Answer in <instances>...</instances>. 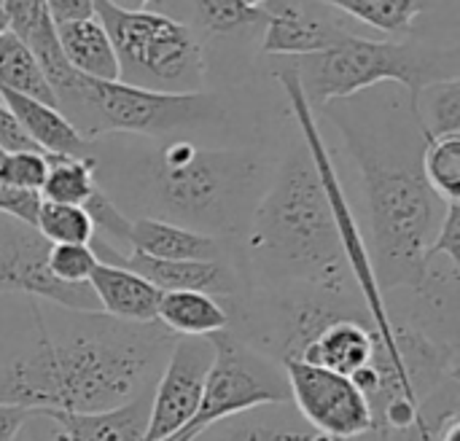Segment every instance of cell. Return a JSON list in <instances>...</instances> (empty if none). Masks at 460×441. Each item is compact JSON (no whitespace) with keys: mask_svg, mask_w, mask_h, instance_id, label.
I'll list each match as a JSON object with an SVG mask.
<instances>
[{"mask_svg":"<svg viewBox=\"0 0 460 441\" xmlns=\"http://www.w3.org/2000/svg\"><path fill=\"white\" fill-rule=\"evenodd\" d=\"M383 35H407L418 13L423 11V0H321Z\"/></svg>","mask_w":460,"mask_h":441,"instance_id":"obj_26","label":"cell"},{"mask_svg":"<svg viewBox=\"0 0 460 441\" xmlns=\"http://www.w3.org/2000/svg\"><path fill=\"white\" fill-rule=\"evenodd\" d=\"M151 393L132 399L124 407L102 412H46L62 441H143L148 426Z\"/></svg>","mask_w":460,"mask_h":441,"instance_id":"obj_19","label":"cell"},{"mask_svg":"<svg viewBox=\"0 0 460 441\" xmlns=\"http://www.w3.org/2000/svg\"><path fill=\"white\" fill-rule=\"evenodd\" d=\"M240 240V264L251 286L358 294L326 189L302 140L272 172Z\"/></svg>","mask_w":460,"mask_h":441,"instance_id":"obj_3","label":"cell"},{"mask_svg":"<svg viewBox=\"0 0 460 441\" xmlns=\"http://www.w3.org/2000/svg\"><path fill=\"white\" fill-rule=\"evenodd\" d=\"M0 86L24 97H32L46 105H57L54 89L46 81L43 67L32 57V51L5 27L0 32Z\"/></svg>","mask_w":460,"mask_h":441,"instance_id":"obj_22","label":"cell"},{"mask_svg":"<svg viewBox=\"0 0 460 441\" xmlns=\"http://www.w3.org/2000/svg\"><path fill=\"white\" fill-rule=\"evenodd\" d=\"M100 191L129 216L170 221L218 240H240L272 172L251 148H205L189 137L124 156L94 154Z\"/></svg>","mask_w":460,"mask_h":441,"instance_id":"obj_2","label":"cell"},{"mask_svg":"<svg viewBox=\"0 0 460 441\" xmlns=\"http://www.w3.org/2000/svg\"><path fill=\"white\" fill-rule=\"evenodd\" d=\"M245 3H248L251 8H261V5H264L267 0H245Z\"/></svg>","mask_w":460,"mask_h":441,"instance_id":"obj_38","label":"cell"},{"mask_svg":"<svg viewBox=\"0 0 460 441\" xmlns=\"http://www.w3.org/2000/svg\"><path fill=\"white\" fill-rule=\"evenodd\" d=\"M43 3H46V11L54 24L94 16V0H43Z\"/></svg>","mask_w":460,"mask_h":441,"instance_id":"obj_34","label":"cell"},{"mask_svg":"<svg viewBox=\"0 0 460 441\" xmlns=\"http://www.w3.org/2000/svg\"><path fill=\"white\" fill-rule=\"evenodd\" d=\"M156 323H162L175 337H213L218 331L232 329L226 304L202 291L162 294Z\"/></svg>","mask_w":460,"mask_h":441,"instance_id":"obj_21","label":"cell"},{"mask_svg":"<svg viewBox=\"0 0 460 441\" xmlns=\"http://www.w3.org/2000/svg\"><path fill=\"white\" fill-rule=\"evenodd\" d=\"M197 19L205 32H234L264 22V8H251L245 0H194Z\"/></svg>","mask_w":460,"mask_h":441,"instance_id":"obj_28","label":"cell"},{"mask_svg":"<svg viewBox=\"0 0 460 441\" xmlns=\"http://www.w3.org/2000/svg\"><path fill=\"white\" fill-rule=\"evenodd\" d=\"M348 151L361 172L364 237L383 294L426 286V251L439 232L447 205L429 189L420 159L380 148V143L334 113ZM361 224V226H364Z\"/></svg>","mask_w":460,"mask_h":441,"instance_id":"obj_4","label":"cell"},{"mask_svg":"<svg viewBox=\"0 0 460 441\" xmlns=\"http://www.w3.org/2000/svg\"><path fill=\"white\" fill-rule=\"evenodd\" d=\"M291 67L296 70L313 110L348 100L383 81L402 84L410 94L412 110L423 89L460 78L456 51L431 49L415 40H372L353 32L321 54L294 57Z\"/></svg>","mask_w":460,"mask_h":441,"instance_id":"obj_5","label":"cell"},{"mask_svg":"<svg viewBox=\"0 0 460 441\" xmlns=\"http://www.w3.org/2000/svg\"><path fill=\"white\" fill-rule=\"evenodd\" d=\"M13 441H62V437H59L57 423L46 412H38L24 423V428Z\"/></svg>","mask_w":460,"mask_h":441,"instance_id":"obj_36","label":"cell"},{"mask_svg":"<svg viewBox=\"0 0 460 441\" xmlns=\"http://www.w3.org/2000/svg\"><path fill=\"white\" fill-rule=\"evenodd\" d=\"M264 40L261 51L270 57H310L337 46L348 30L296 0H267L264 5Z\"/></svg>","mask_w":460,"mask_h":441,"instance_id":"obj_12","label":"cell"},{"mask_svg":"<svg viewBox=\"0 0 460 441\" xmlns=\"http://www.w3.org/2000/svg\"><path fill=\"white\" fill-rule=\"evenodd\" d=\"M375 353V329L369 318H340L329 323L296 361L329 369L342 377H356L369 366Z\"/></svg>","mask_w":460,"mask_h":441,"instance_id":"obj_17","label":"cell"},{"mask_svg":"<svg viewBox=\"0 0 460 441\" xmlns=\"http://www.w3.org/2000/svg\"><path fill=\"white\" fill-rule=\"evenodd\" d=\"M0 151H38L32 146V140L22 132L19 121L13 119V113L3 102V97H0Z\"/></svg>","mask_w":460,"mask_h":441,"instance_id":"obj_33","label":"cell"},{"mask_svg":"<svg viewBox=\"0 0 460 441\" xmlns=\"http://www.w3.org/2000/svg\"><path fill=\"white\" fill-rule=\"evenodd\" d=\"M410 113L423 137L460 135V78L439 81L423 89Z\"/></svg>","mask_w":460,"mask_h":441,"instance_id":"obj_25","label":"cell"},{"mask_svg":"<svg viewBox=\"0 0 460 441\" xmlns=\"http://www.w3.org/2000/svg\"><path fill=\"white\" fill-rule=\"evenodd\" d=\"M57 105L62 116L92 143L105 135H143L167 140L221 116L218 100L205 92L164 94L86 75H75V81L57 94Z\"/></svg>","mask_w":460,"mask_h":441,"instance_id":"obj_6","label":"cell"},{"mask_svg":"<svg viewBox=\"0 0 460 441\" xmlns=\"http://www.w3.org/2000/svg\"><path fill=\"white\" fill-rule=\"evenodd\" d=\"M32 415H38V412L27 410V407H16V404H0V441L16 439Z\"/></svg>","mask_w":460,"mask_h":441,"instance_id":"obj_35","label":"cell"},{"mask_svg":"<svg viewBox=\"0 0 460 441\" xmlns=\"http://www.w3.org/2000/svg\"><path fill=\"white\" fill-rule=\"evenodd\" d=\"M3 13L8 30L32 51L38 65L46 73V81L54 89V97L65 92L75 81V70L67 65L59 40H57V24L51 22L43 0H3Z\"/></svg>","mask_w":460,"mask_h":441,"instance_id":"obj_14","label":"cell"},{"mask_svg":"<svg viewBox=\"0 0 460 441\" xmlns=\"http://www.w3.org/2000/svg\"><path fill=\"white\" fill-rule=\"evenodd\" d=\"M0 3H3V0H0Z\"/></svg>","mask_w":460,"mask_h":441,"instance_id":"obj_40","label":"cell"},{"mask_svg":"<svg viewBox=\"0 0 460 441\" xmlns=\"http://www.w3.org/2000/svg\"><path fill=\"white\" fill-rule=\"evenodd\" d=\"M3 102L11 108L13 119L19 121L22 132L32 140L38 151L46 156H92V140H86L65 116L59 108L38 102L32 97L8 92L0 86Z\"/></svg>","mask_w":460,"mask_h":441,"instance_id":"obj_18","label":"cell"},{"mask_svg":"<svg viewBox=\"0 0 460 441\" xmlns=\"http://www.w3.org/2000/svg\"><path fill=\"white\" fill-rule=\"evenodd\" d=\"M129 251L162 261H232L226 240L159 218H132Z\"/></svg>","mask_w":460,"mask_h":441,"instance_id":"obj_15","label":"cell"},{"mask_svg":"<svg viewBox=\"0 0 460 441\" xmlns=\"http://www.w3.org/2000/svg\"><path fill=\"white\" fill-rule=\"evenodd\" d=\"M94 16L113 43L121 84L164 94L202 92L205 54L189 24L154 11H121L105 0H94Z\"/></svg>","mask_w":460,"mask_h":441,"instance_id":"obj_7","label":"cell"},{"mask_svg":"<svg viewBox=\"0 0 460 441\" xmlns=\"http://www.w3.org/2000/svg\"><path fill=\"white\" fill-rule=\"evenodd\" d=\"M8 24H5V13H3V3H0V32L5 30Z\"/></svg>","mask_w":460,"mask_h":441,"instance_id":"obj_39","label":"cell"},{"mask_svg":"<svg viewBox=\"0 0 460 441\" xmlns=\"http://www.w3.org/2000/svg\"><path fill=\"white\" fill-rule=\"evenodd\" d=\"M420 172L445 205L460 202V135L423 137Z\"/></svg>","mask_w":460,"mask_h":441,"instance_id":"obj_24","label":"cell"},{"mask_svg":"<svg viewBox=\"0 0 460 441\" xmlns=\"http://www.w3.org/2000/svg\"><path fill=\"white\" fill-rule=\"evenodd\" d=\"M208 340L213 345V366L205 380L199 410L186 431L170 441H189L205 426L261 404L291 401L286 369L280 361L245 345L232 334V329L218 331Z\"/></svg>","mask_w":460,"mask_h":441,"instance_id":"obj_8","label":"cell"},{"mask_svg":"<svg viewBox=\"0 0 460 441\" xmlns=\"http://www.w3.org/2000/svg\"><path fill=\"white\" fill-rule=\"evenodd\" d=\"M94 167V156H49V172L40 186V199L81 207L100 189Z\"/></svg>","mask_w":460,"mask_h":441,"instance_id":"obj_23","label":"cell"},{"mask_svg":"<svg viewBox=\"0 0 460 441\" xmlns=\"http://www.w3.org/2000/svg\"><path fill=\"white\" fill-rule=\"evenodd\" d=\"M46 267L59 283L84 286L89 283V275L97 267V256L89 245H49Z\"/></svg>","mask_w":460,"mask_h":441,"instance_id":"obj_31","label":"cell"},{"mask_svg":"<svg viewBox=\"0 0 460 441\" xmlns=\"http://www.w3.org/2000/svg\"><path fill=\"white\" fill-rule=\"evenodd\" d=\"M92 253L102 264L124 267L151 286H156L162 294L167 291H202L210 294L221 302H232L248 291L243 264L240 261H162V259H148L143 253H121L102 243L100 237H92L89 243Z\"/></svg>","mask_w":460,"mask_h":441,"instance_id":"obj_11","label":"cell"},{"mask_svg":"<svg viewBox=\"0 0 460 441\" xmlns=\"http://www.w3.org/2000/svg\"><path fill=\"white\" fill-rule=\"evenodd\" d=\"M92 221L94 237H100L102 243H108L111 248L129 253V232H132V218L119 210L100 189L81 205Z\"/></svg>","mask_w":460,"mask_h":441,"instance_id":"obj_29","label":"cell"},{"mask_svg":"<svg viewBox=\"0 0 460 441\" xmlns=\"http://www.w3.org/2000/svg\"><path fill=\"white\" fill-rule=\"evenodd\" d=\"M111 3L113 8H121V11H146L154 0H105Z\"/></svg>","mask_w":460,"mask_h":441,"instance_id":"obj_37","label":"cell"},{"mask_svg":"<svg viewBox=\"0 0 460 441\" xmlns=\"http://www.w3.org/2000/svg\"><path fill=\"white\" fill-rule=\"evenodd\" d=\"M89 288L100 304V313L108 318H116L124 323L156 321L162 291L124 267L97 261V267L89 275Z\"/></svg>","mask_w":460,"mask_h":441,"instance_id":"obj_16","label":"cell"},{"mask_svg":"<svg viewBox=\"0 0 460 441\" xmlns=\"http://www.w3.org/2000/svg\"><path fill=\"white\" fill-rule=\"evenodd\" d=\"M210 366L213 345L208 337H175L151 391L143 441H170L186 431L199 410Z\"/></svg>","mask_w":460,"mask_h":441,"instance_id":"obj_10","label":"cell"},{"mask_svg":"<svg viewBox=\"0 0 460 441\" xmlns=\"http://www.w3.org/2000/svg\"><path fill=\"white\" fill-rule=\"evenodd\" d=\"M35 229L49 245H89L94 237L86 210L59 202H40Z\"/></svg>","mask_w":460,"mask_h":441,"instance_id":"obj_27","label":"cell"},{"mask_svg":"<svg viewBox=\"0 0 460 441\" xmlns=\"http://www.w3.org/2000/svg\"><path fill=\"white\" fill-rule=\"evenodd\" d=\"M57 40L67 65L78 75L97 81H119V59L97 16L57 24Z\"/></svg>","mask_w":460,"mask_h":441,"instance_id":"obj_20","label":"cell"},{"mask_svg":"<svg viewBox=\"0 0 460 441\" xmlns=\"http://www.w3.org/2000/svg\"><path fill=\"white\" fill-rule=\"evenodd\" d=\"M434 259H447V264L460 272V202L447 205L439 232L426 251V269Z\"/></svg>","mask_w":460,"mask_h":441,"instance_id":"obj_32","label":"cell"},{"mask_svg":"<svg viewBox=\"0 0 460 441\" xmlns=\"http://www.w3.org/2000/svg\"><path fill=\"white\" fill-rule=\"evenodd\" d=\"M189 441H329L315 434L291 401L261 404L205 426Z\"/></svg>","mask_w":460,"mask_h":441,"instance_id":"obj_13","label":"cell"},{"mask_svg":"<svg viewBox=\"0 0 460 441\" xmlns=\"http://www.w3.org/2000/svg\"><path fill=\"white\" fill-rule=\"evenodd\" d=\"M283 369L291 404L315 434L329 441H353L372 431L369 401L350 377L296 358L283 361Z\"/></svg>","mask_w":460,"mask_h":441,"instance_id":"obj_9","label":"cell"},{"mask_svg":"<svg viewBox=\"0 0 460 441\" xmlns=\"http://www.w3.org/2000/svg\"><path fill=\"white\" fill-rule=\"evenodd\" d=\"M49 172V156L40 151H0V183L22 189V191H38Z\"/></svg>","mask_w":460,"mask_h":441,"instance_id":"obj_30","label":"cell"},{"mask_svg":"<svg viewBox=\"0 0 460 441\" xmlns=\"http://www.w3.org/2000/svg\"><path fill=\"white\" fill-rule=\"evenodd\" d=\"M27 299V296H24ZM32 337L0 364V404L102 412L151 393L175 342L162 323H124L27 299Z\"/></svg>","mask_w":460,"mask_h":441,"instance_id":"obj_1","label":"cell"}]
</instances>
